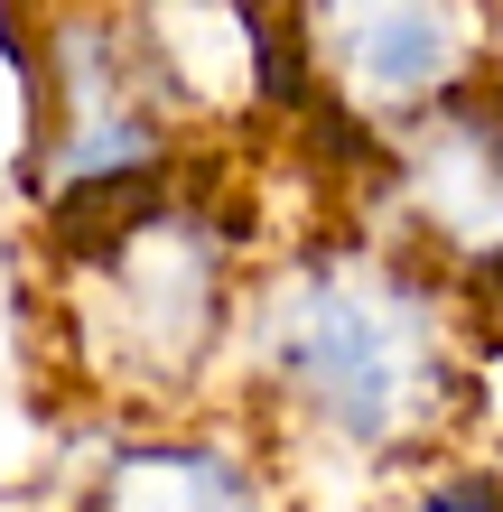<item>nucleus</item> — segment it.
Wrapping results in <instances>:
<instances>
[{"label": "nucleus", "instance_id": "1", "mask_svg": "<svg viewBox=\"0 0 503 512\" xmlns=\"http://www.w3.org/2000/svg\"><path fill=\"white\" fill-rule=\"evenodd\" d=\"M466 373H476L466 280L392 224L308 233L252 270L233 382L280 475L345 466L364 485H401L457 438Z\"/></svg>", "mask_w": 503, "mask_h": 512}, {"label": "nucleus", "instance_id": "2", "mask_svg": "<svg viewBox=\"0 0 503 512\" xmlns=\"http://www.w3.org/2000/svg\"><path fill=\"white\" fill-rule=\"evenodd\" d=\"M252 233L224 187L159 177L84 224H56V354L75 391H94L112 419L196 410L233 373L252 298Z\"/></svg>", "mask_w": 503, "mask_h": 512}, {"label": "nucleus", "instance_id": "3", "mask_svg": "<svg viewBox=\"0 0 503 512\" xmlns=\"http://www.w3.org/2000/svg\"><path fill=\"white\" fill-rule=\"evenodd\" d=\"M177 168H187V122L168 112L122 0H56L38 47V159H28L38 205L56 224H84Z\"/></svg>", "mask_w": 503, "mask_h": 512}, {"label": "nucleus", "instance_id": "4", "mask_svg": "<svg viewBox=\"0 0 503 512\" xmlns=\"http://www.w3.org/2000/svg\"><path fill=\"white\" fill-rule=\"evenodd\" d=\"M280 19L308 94L364 140H392L485 84L476 0H280Z\"/></svg>", "mask_w": 503, "mask_h": 512}, {"label": "nucleus", "instance_id": "5", "mask_svg": "<svg viewBox=\"0 0 503 512\" xmlns=\"http://www.w3.org/2000/svg\"><path fill=\"white\" fill-rule=\"evenodd\" d=\"M280 457L252 419H122L66 512H280Z\"/></svg>", "mask_w": 503, "mask_h": 512}]
</instances>
